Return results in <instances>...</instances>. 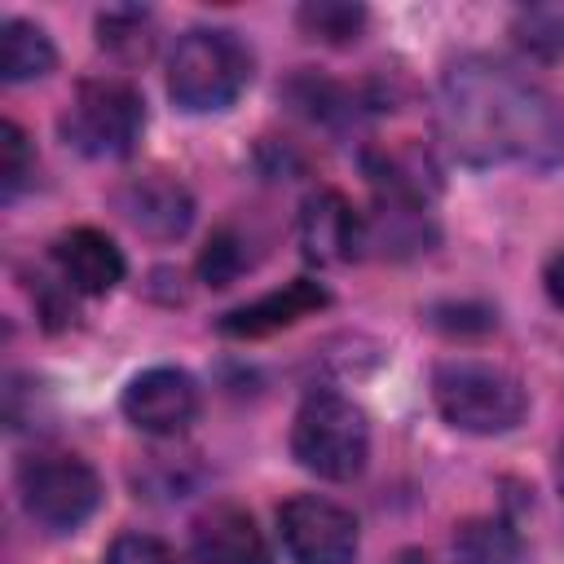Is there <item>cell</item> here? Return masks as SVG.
<instances>
[{
	"instance_id": "cell-1",
	"label": "cell",
	"mask_w": 564,
	"mask_h": 564,
	"mask_svg": "<svg viewBox=\"0 0 564 564\" xmlns=\"http://www.w3.org/2000/svg\"><path fill=\"white\" fill-rule=\"evenodd\" d=\"M436 123L445 145L471 167H551L564 159V115L555 97L494 57H458L441 75Z\"/></svg>"
},
{
	"instance_id": "cell-2",
	"label": "cell",
	"mask_w": 564,
	"mask_h": 564,
	"mask_svg": "<svg viewBox=\"0 0 564 564\" xmlns=\"http://www.w3.org/2000/svg\"><path fill=\"white\" fill-rule=\"evenodd\" d=\"M247 84H251V53L234 31L194 26L176 40L167 57V93L189 115L234 106Z\"/></svg>"
},
{
	"instance_id": "cell-3",
	"label": "cell",
	"mask_w": 564,
	"mask_h": 564,
	"mask_svg": "<svg viewBox=\"0 0 564 564\" xmlns=\"http://www.w3.org/2000/svg\"><path fill=\"white\" fill-rule=\"evenodd\" d=\"M432 401L449 427L471 436L511 432L529 410V397L511 370L471 357H449L432 370Z\"/></svg>"
},
{
	"instance_id": "cell-4",
	"label": "cell",
	"mask_w": 564,
	"mask_h": 564,
	"mask_svg": "<svg viewBox=\"0 0 564 564\" xmlns=\"http://www.w3.org/2000/svg\"><path fill=\"white\" fill-rule=\"evenodd\" d=\"M291 454L322 480H352L370 458V427L357 401L344 392H313L295 410Z\"/></svg>"
},
{
	"instance_id": "cell-5",
	"label": "cell",
	"mask_w": 564,
	"mask_h": 564,
	"mask_svg": "<svg viewBox=\"0 0 564 564\" xmlns=\"http://www.w3.org/2000/svg\"><path fill=\"white\" fill-rule=\"evenodd\" d=\"M70 150L84 159H123L145 132V101L128 79H84L57 119Z\"/></svg>"
},
{
	"instance_id": "cell-6",
	"label": "cell",
	"mask_w": 564,
	"mask_h": 564,
	"mask_svg": "<svg viewBox=\"0 0 564 564\" xmlns=\"http://www.w3.org/2000/svg\"><path fill=\"white\" fill-rule=\"evenodd\" d=\"M26 516L48 533H75L101 502V476L79 454H31L18 467Z\"/></svg>"
},
{
	"instance_id": "cell-7",
	"label": "cell",
	"mask_w": 564,
	"mask_h": 564,
	"mask_svg": "<svg viewBox=\"0 0 564 564\" xmlns=\"http://www.w3.org/2000/svg\"><path fill=\"white\" fill-rule=\"evenodd\" d=\"M278 538L295 564H352L361 546L352 511L317 494H295L278 507Z\"/></svg>"
},
{
	"instance_id": "cell-8",
	"label": "cell",
	"mask_w": 564,
	"mask_h": 564,
	"mask_svg": "<svg viewBox=\"0 0 564 564\" xmlns=\"http://www.w3.org/2000/svg\"><path fill=\"white\" fill-rule=\"evenodd\" d=\"M119 405H123V419L137 432H145V436H176L198 414V383L185 370H176V366H150V370L128 379Z\"/></svg>"
},
{
	"instance_id": "cell-9",
	"label": "cell",
	"mask_w": 564,
	"mask_h": 564,
	"mask_svg": "<svg viewBox=\"0 0 564 564\" xmlns=\"http://www.w3.org/2000/svg\"><path fill=\"white\" fill-rule=\"evenodd\" d=\"M115 203H119L123 220H128L137 234L154 238V242L181 238V234L189 229V220H194V198H189V189H185L181 181L163 176V172L132 176L128 185H119Z\"/></svg>"
},
{
	"instance_id": "cell-10",
	"label": "cell",
	"mask_w": 564,
	"mask_h": 564,
	"mask_svg": "<svg viewBox=\"0 0 564 564\" xmlns=\"http://www.w3.org/2000/svg\"><path fill=\"white\" fill-rule=\"evenodd\" d=\"M366 225L339 189H317L300 207V247L317 264H344L361 251Z\"/></svg>"
},
{
	"instance_id": "cell-11",
	"label": "cell",
	"mask_w": 564,
	"mask_h": 564,
	"mask_svg": "<svg viewBox=\"0 0 564 564\" xmlns=\"http://www.w3.org/2000/svg\"><path fill=\"white\" fill-rule=\"evenodd\" d=\"M53 264H57V278L75 295H106V291H115L123 282V269H128L123 251L115 247V238H106L93 225L66 229L53 242Z\"/></svg>"
},
{
	"instance_id": "cell-12",
	"label": "cell",
	"mask_w": 564,
	"mask_h": 564,
	"mask_svg": "<svg viewBox=\"0 0 564 564\" xmlns=\"http://www.w3.org/2000/svg\"><path fill=\"white\" fill-rule=\"evenodd\" d=\"M366 176L379 189V198L397 212H419L436 189V163L419 141H401V145H383L366 154Z\"/></svg>"
},
{
	"instance_id": "cell-13",
	"label": "cell",
	"mask_w": 564,
	"mask_h": 564,
	"mask_svg": "<svg viewBox=\"0 0 564 564\" xmlns=\"http://www.w3.org/2000/svg\"><path fill=\"white\" fill-rule=\"evenodd\" d=\"M194 555L198 564H273L264 533L256 529V520L234 507V502H216L207 507L194 529H189Z\"/></svg>"
},
{
	"instance_id": "cell-14",
	"label": "cell",
	"mask_w": 564,
	"mask_h": 564,
	"mask_svg": "<svg viewBox=\"0 0 564 564\" xmlns=\"http://www.w3.org/2000/svg\"><path fill=\"white\" fill-rule=\"evenodd\" d=\"M326 304H330V295H326L322 282L295 278V282H286V286H278V291H269V295H260V300L225 313L220 317V330L234 335V339H260V335H273V330L295 326L300 317H313Z\"/></svg>"
},
{
	"instance_id": "cell-15",
	"label": "cell",
	"mask_w": 564,
	"mask_h": 564,
	"mask_svg": "<svg viewBox=\"0 0 564 564\" xmlns=\"http://www.w3.org/2000/svg\"><path fill=\"white\" fill-rule=\"evenodd\" d=\"M57 53L53 40L22 18H4L0 22V79L4 84H26V79H44L53 70Z\"/></svg>"
},
{
	"instance_id": "cell-16",
	"label": "cell",
	"mask_w": 564,
	"mask_h": 564,
	"mask_svg": "<svg viewBox=\"0 0 564 564\" xmlns=\"http://www.w3.org/2000/svg\"><path fill=\"white\" fill-rule=\"evenodd\" d=\"M454 560L458 564H520L524 542L507 520H463L454 529Z\"/></svg>"
},
{
	"instance_id": "cell-17",
	"label": "cell",
	"mask_w": 564,
	"mask_h": 564,
	"mask_svg": "<svg viewBox=\"0 0 564 564\" xmlns=\"http://www.w3.org/2000/svg\"><path fill=\"white\" fill-rule=\"evenodd\" d=\"M511 35L529 57H564V4H524L511 18Z\"/></svg>"
},
{
	"instance_id": "cell-18",
	"label": "cell",
	"mask_w": 564,
	"mask_h": 564,
	"mask_svg": "<svg viewBox=\"0 0 564 564\" xmlns=\"http://www.w3.org/2000/svg\"><path fill=\"white\" fill-rule=\"evenodd\" d=\"M295 22H300V31H304L308 40L348 44V40L361 35L366 9H361V4H348V0H308V4H300Z\"/></svg>"
},
{
	"instance_id": "cell-19",
	"label": "cell",
	"mask_w": 564,
	"mask_h": 564,
	"mask_svg": "<svg viewBox=\"0 0 564 564\" xmlns=\"http://www.w3.org/2000/svg\"><path fill=\"white\" fill-rule=\"evenodd\" d=\"M97 40H101V48H110V53L145 57L150 44H154L150 13H145V9H106V13L97 18Z\"/></svg>"
},
{
	"instance_id": "cell-20",
	"label": "cell",
	"mask_w": 564,
	"mask_h": 564,
	"mask_svg": "<svg viewBox=\"0 0 564 564\" xmlns=\"http://www.w3.org/2000/svg\"><path fill=\"white\" fill-rule=\"evenodd\" d=\"M31 167H35V154H31L26 132H22L13 119H4V123H0V194L13 198V194L26 185Z\"/></svg>"
},
{
	"instance_id": "cell-21",
	"label": "cell",
	"mask_w": 564,
	"mask_h": 564,
	"mask_svg": "<svg viewBox=\"0 0 564 564\" xmlns=\"http://www.w3.org/2000/svg\"><path fill=\"white\" fill-rule=\"evenodd\" d=\"M242 269H247V251L234 234H216L198 256V273H203L207 286H229Z\"/></svg>"
},
{
	"instance_id": "cell-22",
	"label": "cell",
	"mask_w": 564,
	"mask_h": 564,
	"mask_svg": "<svg viewBox=\"0 0 564 564\" xmlns=\"http://www.w3.org/2000/svg\"><path fill=\"white\" fill-rule=\"evenodd\" d=\"M106 564H176L172 551L150 533H119L106 551Z\"/></svg>"
},
{
	"instance_id": "cell-23",
	"label": "cell",
	"mask_w": 564,
	"mask_h": 564,
	"mask_svg": "<svg viewBox=\"0 0 564 564\" xmlns=\"http://www.w3.org/2000/svg\"><path fill=\"white\" fill-rule=\"evenodd\" d=\"M542 282H546V295H551V304L555 308H564V247L546 260V273H542Z\"/></svg>"
}]
</instances>
